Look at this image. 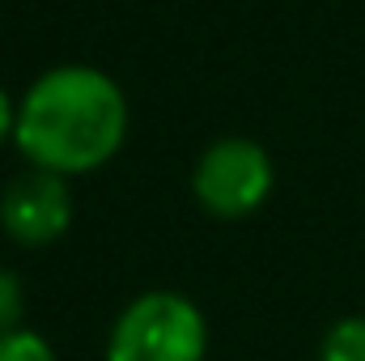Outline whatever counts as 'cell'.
Masks as SVG:
<instances>
[{"label": "cell", "instance_id": "4", "mask_svg": "<svg viewBox=\"0 0 365 361\" xmlns=\"http://www.w3.org/2000/svg\"><path fill=\"white\" fill-rule=\"evenodd\" d=\"M73 221V191L64 175L30 171L13 179L0 195V225L21 247H47L56 243Z\"/></svg>", "mask_w": 365, "mask_h": 361}, {"label": "cell", "instance_id": "1", "mask_svg": "<svg viewBox=\"0 0 365 361\" xmlns=\"http://www.w3.org/2000/svg\"><path fill=\"white\" fill-rule=\"evenodd\" d=\"M128 132V102L98 68H51L17 106L13 141L34 171L86 175L106 166Z\"/></svg>", "mask_w": 365, "mask_h": 361}, {"label": "cell", "instance_id": "2", "mask_svg": "<svg viewBox=\"0 0 365 361\" xmlns=\"http://www.w3.org/2000/svg\"><path fill=\"white\" fill-rule=\"evenodd\" d=\"M208 332L200 310L179 293L136 298L106 345V361H204Z\"/></svg>", "mask_w": 365, "mask_h": 361}, {"label": "cell", "instance_id": "6", "mask_svg": "<svg viewBox=\"0 0 365 361\" xmlns=\"http://www.w3.org/2000/svg\"><path fill=\"white\" fill-rule=\"evenodd\" d=\"M0 361H56V353H51V345L43 336L17 327V332L0 336Z\"/></svg>", "mask_w": 365, "mask_h": 361}, {"label": "cell", "instance_id": "8", "mask_svg": "<svg viewBox=\"0 0 365 361\" xmlns=\"http://www.w3.org/2000/svg\"><path fill=\"white\" fill-rule=\"evenodd\" d=\"M17 128V115H13V102H9V93L0 90V145L9 141V132Z\"/></svg>", "mask_w": 365, "mask_h": 361}, {"label": "cell", "instance_id": "3", "mask_svg": "<svg viewBox=\"0 0 365 361\" xmlns=\"http://www.w3.org/2000/svg\"><path fill=\"white\" fill-rule=\"evenodd\" d=\"M191 187H195V200L204 204V213H212L221 221H238L268 200L272 162L255 141H238V136L217 141L195 162Z\"/></svg>", "mask_w": 365, "mask_h": 361}, {"label": "cell", "instance_id": "5", "mask_svg": "<svg viewBox=\"0 0 365 361\" xmlns=\"http://www.w3.org/2000/svg\"><path fill=\"white\" fill-rule=\"evenodd\" d=\"M319 361H365V315L340 319V323L323 336Z\"/></svg>", "mask_w": 365, "mask_h": 361}, {"label": "cell", "instance_id": "7", "mask_svg": "<svg viewBox=\"0 0 365 361\" xmlns=\"http://www.w3.org/2000/svg\"><path fill=\"white\" fill-rule=\"evenodd\" d=\"M21 306H26V302H21V280H17L9 268H0V336L17 332Z\"/></svg>", "mask_w": 365, "mask_h": 361}]
</instances>
